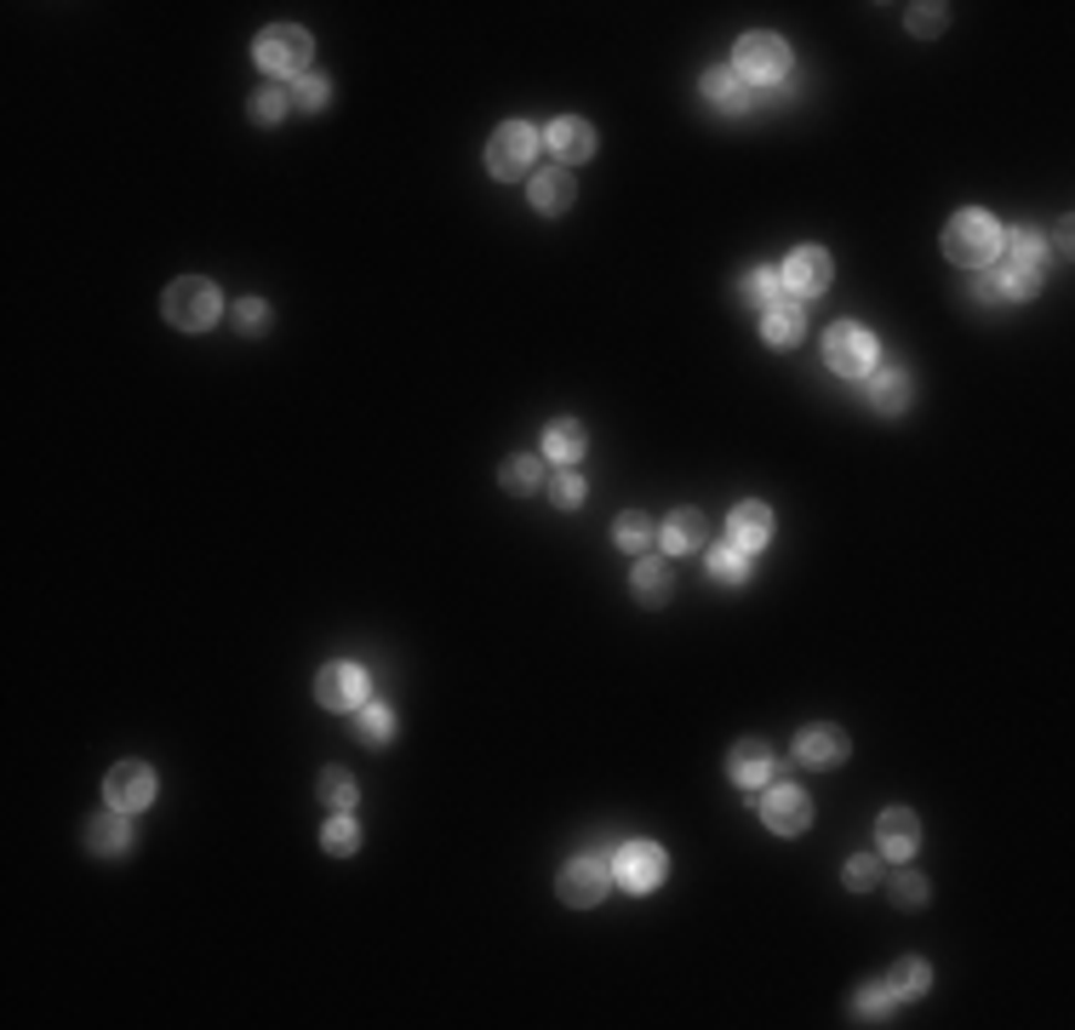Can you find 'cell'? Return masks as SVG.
Instances as JSON below:
<instances>
[{
	"instance_id": "9",
	"label": "cell",
	"mask_w": 1075,
	"mask_h": 1030,
	"mask_svg": "<svg viewBox=\"0 0 1075 1030\" xmlns=\"http://www.w3.org/2000/svg\"><path fill=\"white\" fill-rule=\"evenodd\" d=\"M664 865H669V859H664L658 842H624L618 859H613V882L629 887V893H653L664 882Z\"/></svg>"
},
{
	"instance_id": "7",
	"label": "cell",
	"mask_w": 1075,
	"mask_h": 1030,
	"mask_svg": "<svg viewBox=\"0 0 1075 1030\" xmlns=\"http://www.w3.org/2000/svg\"><path fill=\"white\" fill-rule=\"evenodd\" d=\"M732 75L738 81H755V86H772V81H784L790 75V46L779 41V35H744L738 41V52H732Z\"/></svg>"
},
{
	"instance_id": "12",
	"label": "cell",
	"mask_w": 1075,
	"mask_h": 1030,
	"mask_svg": "<svg viewBox=\"0 0 1075 1030\" xmlns=\"http://www.w3.org/2000/svg\"><path fill=\"white\" fill-rule=\"evenodd\" d=\"M104 790H109V808L138 813V808H149V802H155V773L144 768V761H121V768H109Z\"/></svg>"
},
{
	"instance_id": "32",
	"label": "cell",
	"mask_w": 1075,
	"mask_h": 1030,
	"mask_svg": "<svg viewBox=\"0 0 1075 1030\" xmlns=\"http://www.w3.org/2000/svg\"><path fill=\"white\" fill-rule=\"evenodd\" d=\"M355 795H361V790H355V779H349L344 768H326V773H321V802H326V808L349 813V808H355Z\"/></svg>"
},
{
	"instance_id": "22",
	"label": "cell",
	"mask_w": 1075,
	"mask_h": 1030,
	"mask_svg": "<svg viewBox=\"0 0 1075 1030\" xmlns=\"http://www.w3.org/2000/svg\"><path fill=\"white\" fill-rule=\"evenodd\" d=\"M698 544H703V516L698 510H676V516L664 521V550L669 555H687Z\"/></svg>"
},
{
	"instance_id": "36",
	"label": "cell",
	"mask_w": 1075,
	"mask_h": 1030,
	"mask_svg": "<svg viewBox=\"0 0 1075 1030\" xmlns=\"http://www.w3.org/2000/svg\"><path fill=\"white\" fill-rule=\"evenodd\" d=\"M286 104H292V97H286V92H275V86H263V92H252V104H247V115H252L258 126H275V121L286 115Z\"/></svg>"
},
{
	"instance_id": "42",
	"label": "cell",
	"mask_w": 1075,
	"mask_h": 1030,
	"mask_svg": "<svg viewBox=\"0 0 1075 1030\" xmlns=\"http://www.w3.org/2000/svg\"><path fill=\"white\" fill-rule=\"evenodd\" d=\"M944 23H950L944 7H916V12H910V29H916V35H938Z\"/></svg>"
},
{
	"instance_id": "16",
	"label": "cell",
	"mask_w": 1075,
	"mask_h": 1030,
	"mask_svg": "<svg viewBox=\"0 0 1075 1030\" xmlns=\"http://www.w3.org/2000/svg\"><path fill=\"white\" fill-rule=\"evenodd\" d=\"M876 836H881V853H887V859H910V853L921 847V819H916L910 808H887V813L876 819Z\"/></svg>"
},
{
	"instance_id": "26",
	"label": "cell",
	"mask_w": 1075,
	"mask_h": 1030,
	"mask_svg": "<svg viewBox=\"0 0 1075 1030\" xmlns=\"http://www.w3.org/2000/svg\"><path fill=\"white\" fill-rule=\"evenodd\" d=\"M629 590L641 595L647 607H664L669 602V568H664V561H641V568L629 573Z\"/></svg>"
},
{
	"instance_id": "6",
	"label": "cell",
	"mask_w": 1075,
	"mask_h": 1030,
	"mask_svg": "<svg viewBox=\"0 0 1075 1030\" xmlns=\"http://www.w3.org/2000/svg\"><path fill=\"white\" fill-rule=\"evenodd\" d=\"M824 361H829V373H842V378H869L876 373V332H864L858 321L829 326L824 332Z\"/></svg>"
},
{
	"instance_id": "40",
	"label": "cell",
	"mask_w": 1075,
	"mask_h": 1030,
	"mask_svg": "<svg viewBox=\"0 0 1075 1030\" xmlns=\"http://www.w3.org/2000/svg\"><path fill=\"white\" fill-rule=\"evenodd\" d=\"M876 871H881V865H876V859H869V853H858V859H853V865L842 871V882H847L853 893H864V887H876Z\"/></svg>"
},
{
	"instance_id": "38",
	"label": "cell",
	"mask_w": 1075,
	"mask_h": 1030,
	"mask_svg": "<svg viewBox=\"0 0 1075 1030\" xmlns=\"http://www.w3.org/2000/svg\"><path fill=\"white\" fill-rule=\"evenodd\" d=\"M326 92H332V86H326V75H298V86H292V104L315 115V110H326Z\"/></svg>"
},
{
	"instance_id": "34",
	"label": "cell",
	"mask_w": 1075,
	"mask_h": 1030,
	"mask_svg": "<svg viewBox=\"0 0 1075 1030\" xmlns=\"http://www.w3.org/2000/svg\"><path fill=\"white\" fill-rule=\"evenodd\" d=\"M887 893H893V905H898V911H921V905H927V876H916V871H898Z\"/></svg>"
},
{
	"instance_id": "33",
	"label": "cell",
	"mask_w": 1075,
	"mask_h": 1030,
	"mask_svg": "<svg viewBox=\"0 0 1075 1030\" xmlns=\"http://www.w3.org/2000/svg\"><path fill=\"white\" fill-rule=\"evenodd\" d=\"M779 270H750L744 275V304H755V310H772V304H779Z\"/></svg>"
},
{
	"instance_id": "43",
	"label": "cell",
	"mask_w": 1075,
	"mask_h": 1030,
	"mask_svg": "<svg viewBox=\"0 0 1075 1030\" xmlns=\"http://www.w3.org/2000/svg\"><path fill=\"white\" fill-rule=\"evenodd\" d=\"M972 287H979V304H995V298H1001V281H995L990 270H984L979 281H972Z\"/></svg>"
},
{
	"instance_id": "10",
	"label": "cell",
	"mask_w": 1075,
	"mask_h": 1030,
	"mask_svg": "<svg viewBox=\"0 0 1075 1030\" xmlns=\"http://www.w3.org/2000/svg\"><path fill=\"white\" fill-rule=\"evenodd\" d=\"M761 819L772 836H801L806 824H813V795L795 790V784H772L766 802H761Z\"/></svg>"
},
{
	"instance_id": "4",
	"label": "cell",
	"mask_w": 1075,
	"mask_h": 1030,
	"mask_svg": "<svg viewBox=\"0 0 1075 1030\" xmlns=\"http://www.w3.org/2000/svg\"><path fill=\"white\" fill-rule=\"evenodd\" d=\"M166 321H173L178 332H207L212 321H218V310H223V298H218V287L212 281H200V275H184V281H173L166 287Z\"/></svg>"
},
{
	"instance_id": "1",
	"label": "cell",
	"mask_w": 1075,
	"mask_h": 1030,
	"mask_svg": "<svg viewBox=\"0 0 1075 1030\" xmlns=\"http://www.w3.org/2000/svg\"><path fill=\"white\" fill-rule=\"evenodd\" d=\"M944 252H950V263L984 270V263H995V252H1001V223H995L990 212H979V207L956 212V218L944 223Z\"/></svg>"
},
{
	"instance_id": "20",
	"label": "cell",
	"mask_w": 1075,
	"mask_h": 1030,
	"mask_svg": "<svg viewBox=\"0 0 1075 1030\" xmlns=\"http://www.w3.org/2000/svg\"><path fill=\"white\" fill-rule=\"evenodd\" d=\"M526 195H532V207L544 212V218H561L566 207H573L578 189H573V173H566V166H555V173H538Z\"/></svg>"
},
{
	"instance_id": "18",
	"label": "cell",
	"mask_w": 1075,
	"mask_h": 1030,
	"mask_svg": "<svg viewBox=\"0 0 1075 1030\" xmlns=\"http://www.w3.org/2000/svg\"><path fill=\"white\" fill-rule=\"evenodd\" d=\"M727 527H732V544L744 550V555L772 544V510H766V504H755V498H750V504H738V510L727 516Z\"/></svg>"
},
{
	"instance_id": "3",
	"label": "cell",
	"mask_w": 1075,
	"mask_h": 1030,
	"mask_svg": "<svg viewBox=\"0 0 1075 1030\" xmlns=\"http://www.w3.org/2000/svg\"><path fill=\"white\" fill-rule=\"evenodd\" d=\"M252 58H258L263 75H310L315 41H310V29H298V23H275L252 41Z\"/></svg>"
},
{
	"instance_id": "37",
	"label": "cell",
	"mask_w": 1075,
	"mask_h": 1030,
	"mask_svg": "<svg viewBox=\"0 0 1075 1030\" xmlns=\"http://www.w3.org/2000/svg\"><path fill=\"white\" fill-rule=\"evenodd\" d=\"M613 539H618V550H629V555H635V550H647V544H653V527H647V516H635V510H629V516H618Z\"/></svg>"
},
{
	"instance_id": "8",
	"label": "cell",
	"mask_w": 1075,
	"mask_h": 1030,
	"mask_svg": "<svg viewBox=\"0 0 1075 1030\" xmlns=\"http://www.w3.org/2000/svg\"><path fill=\"white\" fill-rule=\"evenodd\" d=\"M607 887H613V865L601 853H584V859H573V865L561 871V882H555V893L573 911H589V905H601L607 899Z\"/></svg>"
},
{
	"instance_id": "5",
	"label": "cell",
	"mask_w": 1075,
	"mask_h": 1030,
	"mask_svg": "<svg viewBox=\"0 0 1075 1030\" xmlns=\"http://www.w3.org/2000/svg\"><path fill=\"white\" fill-rule=\"evenodd\" d=\"M532 160H538V132L526 121H503L492 132V144H487V173L498 184H515V178L532 173Z\"/></svg>"
},
{
	"instance_id": "15",
	"label": "cell",
	"mask_w": 1075,
	"mask_h": 1030,
	"mask_svg": "<svg viewBox=\"0 0 1075 1030\" xmlns=\"http://www.w3.org/2000/svg\"><path fill=\"white\" fill-rule=\"evenodd\" d=\"M544 144L555 149V160H561V166H578V160H589V155H595V126H589V121H578V115H561V121H550Z\"/></svg>"
},
{
	"instance_id": "29",
	"label": "cell",
	"mask_w": 1075,
	"mask_h": 1030,
	"mask_svg": "<svg viewBox=\"0 0 1075 1030\" xmlns=\"http://www.w3.org/2000/svg\"><path fill=\"white\" fill-rule=\"evenodd\" d=\"M703 97H710L716 110H744V81H738L732 70H710L703 75Z\"/></svg>"
},
{
	"instance_id": "27",
	"label": "cell",
	"mask_w": 1075,
	"mask_h": 1030,
	"mask_svg": "<svg viewBox=\"0 0 1075 1030\" xmlns=\"http://www.w3.org/2000/svg\"><path fill=\"white\" fill-rule=\"evenodd\" d=\"M853 1019H864V1024H887V1019H893V990H887V985H858V990H853Z\"/></svg>"
},
{
	"instance_id": "28",
	"label": "cell",
	"mask_w": 1075,
	"mask_h": 1030,
	"mask_svg": "<svg viewBox=\"0 0 1075 1030\" xmlns=\"http://www.w3.org/2000/svg\"><path fill=\"white\" fill-rule=\"evenodd\" d=\"M389 734H395V716H389L384 705H361V710H355V739H361V745L378 750V745H389Z\"/></svg>"
},
{
	"instance_id": "25",
	"label": "cell",
	"mask_w": 1075,
	"mask_h": 1030,
	"mask_svg": "<svg viewBox=\"0 0 1075 1030\" xmlns=\"http://www.w3.org/2000/svg\"><path fill=\"white\" fill-rule=\"evenodd\" d=\"M584 424H573V418H561V424H550V436H544V452L555 458V464H578L584 458Z\"/></svg>"
},
{
	"instance_id": "31",
	"label": "cell",
	"mask_w": 1075,
	"mask_h": 1030,
	"mask_svg": "<svg viewBox=\"0 0 1075 1030\" xmlns=\"http://www.w3.org/2000/svg\"><path fill=\"white\" fill-rule=\"evenodd\" d=\"M321 847H326L332 859H349V853L361 847V830H355V819H349V813H338V819H332V824L321 830Z\"/></svg>"
},
{
	"instance_id": "35",
	"label": "cell",
	"mask_w": 1075,
	"mask_h": 1030,
	"mask_svg": "<svg viewBox=\"0 0 1075 1030\" xmlns=\"http://www.w3.org/2000/svg\"><path fill=\"white\" fill-rule=\"evenodd\" d=\"M503 492H515V498H526V492H538V458H510L503 464Z\"/></svg>"
},
{
	"instance_id": "24",
	"label": "cell",
	"mask_w": 1075,
	"mask_h": 1030,
	"mask_svg": "<svg viewBox=\"0 0 1075 1030\" xmlns=\"http://www.w3.org/2000/svg\"><path fill=\"white\" fill-rule=\"evenodd\" d=\"M887 990H893V1002H898V996H904V1002H916V996H927V990H932L927 961H921V956H904L898 968H893V979H887Z\"/></svg>"
},
{
	"instance_id": "17",
	"label": "cell",
	"mask_w": 1075,
	"mask_h": 1030,
	"mask_svg": "<svg viewBox=\"0 0 1075 1030\" xmlns=\"http://www.w3.org/2000/svg\"><path fill=\"white\" fill-rule=\"evenodd\" d=\"M727 773L744 784V790H761L772 773H779V756H772L761 739H744V745H732V761H727Z\"/></svg>"
},
{
	"instance_id": "2",
	"label": "cell",
	"mask_w": 1075,
	"mask_h": 1030,
	"mask_svg": "<svg viewBox=\"0 0 1075 1030\" xmlns=\"http://www.w3.org/2000/svg\"><path fill=\"white\" fill-rule=\"evenodd\" d=\"M1001 252H1006V263L995 270L1001 298H1035L1041 281H1047V247L1030 229H1013V236H1001Z\"/></svg>"
},
{
	"instance_id": "41",
	"label": "cell",
	"mask_w": 1075,
	"mask_h": 1030,
	"mask_svg": "<svg viewBox=\"0 0 1075 1030\" xmlns=\"http://www.w3.org/2000/svg\"><path fill=\"white\" fill-rule=\"evenodd\" d=\"M234 326H241V332H263V326H269V304H258V298L234 304Z\"/></svg>"
},
{
	"instance_id": "39",
	"label": "cell",
	"mask_w": 1075,
	"mask_h": 1030,
	"mask_svg": "<svg viewBox=\"0 0 1075 1030\" xmlns=\"http://www.w3.org/2000/svg\"><path fill=\"white\" fill-rule=\"evenodd\" d=\"M550 498H555V504H561V510H578V504H584V476H573V470H561V476L550 481Z\"/></svg>"
},
{
	"instance_id": "11",
	"label": "cell",
	"mask_w": 1075,
	"mask_h": 1030,
	"mask_svg": "<svg viewBox=\"0 0 1075 1030\" xmlns=\"http://www.w3.org/2000/svg\"><path fill=\"white\" fill-rule=\"evenodd\" d=\"M315 699L326 710H361L366 705V670L361 664H326L315 676Z\"/></svg>"
},
{
	"instance_id": "13",
	"label": "cell",
	"mask_w": 1075,
	"mask_h": 1030,
	"mask_svg": "<svg viewBox=\"0 0 1075 1030\" xmlns=\"http://www.w3.org/2000/svg\"><path fill=\"white\" fill-rule=\"evenodd\" d=\"M784 287H790V298L795 304H806V298H818L824 287H829V252H818V247H801V252H790V263H784V275H779Z\"/></svg>"
},
{
	"instance_id": "23",
	"label": "cell",
	"mask_w": 1075,
	"mask_h": 1030,
	"mask_svg": "<svg viewBox=\"0 0 1075 1030\" xmlns=\"http://www.w3.org/2000/svg\"><path fill=\"white\" fill-rule=\"evenodd\" d=\"M869 402H876V413H904L916 402V389H910L904 373H876V378H869Z\"/></svg>"
},
{
	"instance_id": "30",
	"label": "cell",
	"mask_w": 1075,
	"mask_h": 1030,
	"mask_svg": "<svg viewBox=\"0 0 1075 1030\" xmlns=\"http://www.w3.org/2000/svg\"><path fill=\"white\" fill-rule=\"evenodd\" d=\"M710 579L716 584H744L750 579V561H744V550H738V544H727V550H710Z\"/></svg>"
},
{
	"instance_id": "14",
	"label": "cell",
	"mask_w": 1075,
	"mask_h": 1030,
	"mask_svg": "<svg viewBox=\"0 0 1075 1030\" xmlns=\"http://www.w3.org/2000/svg\"><path fill=\"white\" fill-rule=\"evenodd\" d=\"M795 761H806V768H842V761H847V734H842V727H829V721L801 727V734H795Z\"/></svg>"
},
{
	"instance_id": "19",
	"label": "cell",
	"mask_w": 1075,
	"mask_h": 1030,
	"mask_svg": "<svg viewBox=\"0 0 1075 1030\" xmlns=\"http://www.w3.org/2000/svg\"><path fill=\"white\" fill-rule=\"evenodd\" d=\"M86 842H92V853H104V859L126 853V847H132V819H126L121 808L92 813V819H86Z\"/></svg>"
},
{
	"instance_id": "21",
	"label": "cell",
	"mask_w": 1075,
	"mask_h": 1030,
	"mask_svg": "<svg viewBox=\"0 0 1075 1030\" xmlns=\"http://www.w3.org/2000/svg\"><path fill=\"white\" fill-rule=\"evenodd\" d=\"M801 332H806V326H801V304H795V298H779L772 310H761V339H766L772 350H790Z\"/></svg>"
}]
</instances>
